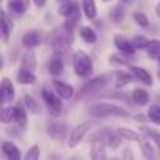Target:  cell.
I'll return each mask as SVG.
<instances>
[{"instance_id":"obj_6","label":"cell","mask_w":160,"mask_h":160,"mask_svg":"<svg viewBox=\"0 0 160 160\" xmlns=\"http://www.w3.org/2000/svg\"><path fill=\"white\" fill-rule=\"evenodd\" d=\"M46 133L50 140L63 141L69 135V126L66 122H49L46 126Z\"/></svg>"},{"instance_id":"obj_20","label":"cell","mask_w":160,"mask_h":160,"mask_svg":"<svg viewBox=\"0 0 160 160\" xmlns=\"http://www.w3.org/2000/svg\"><path fill=\"white\" fill-rule=\"evenodd\" d=\"M14 24L11 22L7 10L2 11V41L3 42H8L10 41V35H11V30H13Z\"/></svg>"},{"instance_id":"obj_42","label":"cell","mask_w":160,"mask_h":160,"mask_svg":"<svg viewBox=\"0 0 160 160\" xmlns=\"http://www.w3.org/2000/svg\"><path fill=\"white\" fill-rule=\"evenodd\" d=\"M155 14H157V16L160 18V2H158V3L155 5Z\"/></svg>"},{"instance_id":"obj_41","label":"cell","mask_w":160,"mask_h":160,"mask_svg":"<svg viewBox=\"0 0 160 160\" xmlns=\"http://www.w3.org/2000/svg\"><path fill=\"white\" fill-rule=\"evenodd\" d=\"M119 2L122 3V5H126V7H129V5H132L135 0H119Z\"/></svg>"},{"instance_id":"obj_30","label":"cell","mask_w":160,"mask_h":160,"mask_svg":"<svg viewBox=\"0 0 160 160\" xmlns=\"http://www.w3.org/2000/svg\"><path fill=\"white\" fill-rule=\"evenodd\" d=\"M146 50H148V57L151 60L160 61V39H151Z\"/></svg>"},{"instance_id":"obj_12","label":"cell","mask_w":160,"mask_h":160,"mask_svg":"<svg viewBox=\"0 0 160 160\" xmlns=\"http://www.w3.org/2000/svg\"><path fill=\"white\" fill-rule=\"evenodd\" d=\"M129 71L133 74V77L138 80V82H141L143 85H148V87H152L154 85V78H152L151 72L146 71L144 68L137 66V64H130L129 66Z\"/></svg>"},{"instance_id":"obj_17","label":"cell","mask_w":160,"mask_h":160,"mask_svg":"<svg viewBox=\"0 0 160 160\" xmlns=\"http://www.w3.org/2000/svg\"><path fill=\"white\" fill-rule=\"evenodd\" d=\"M25 104L22 102V104H18L16 107H14V122L19 126V127H22V129H27V126H28V115H27V107H24Z\"/></svg>"},{"instance_id":"obj_11","label":"cell","mask_w":160,"mask_h":160,"mask_svg":"<svg viewBox=\"0 0 160 160\" xmlns=\"http://www.w3.org/2000/svg\"><path fill=\"white\" fill-rule=\"evenodd\" d=\"M113 42H115V47L121 52V53H126V55H130V57H133L135 55V46L132 44V41H129L124 35H121V33H116L115 36H113Z\"/></svg>"},{"instance_id":"obj_15","label":"cell","mask_w":160,"mask_h":160,"mask_svg":"<svg viewBox=\"0 0 160 160\" xmlns=\"http://www.w3.org/2000/svg\"><path fill=\"white\" fill-rule=\"evenodd\" d=\"M107 144L104 140H93L91 141V151H90V157L93 160H104L107 158Z\"/></svg>"},{"instance_id":"obj_18","label":"cell","mask_w":160,"mask_h":160,"mask_svg":"<svg viewBox=\"0 0 160 160\" xmlns=\"http://www.w3.org/2000/svg\"><path fill=\"white\" fill-rule=\"evenodd\" d=\"M138 144H140V149H141V152H143V155L146 157V158H155V155H157V152H155V148L151 144V138L148 137V135H141V138L138 140Z\"/></svg>"},{"instance_id":"obj_25","label":"cell","mask_w":160,"mask_h":160,"mask_svg":"<svg viewBox=\"0 0 160 160\" xmlns=\"http://www.w3.org/2000/svg\"><path fill=\"white\" fill-rule=\"evenodd\" d=\"M121 141H122V137H121L116 130H110V132L107 133V137H105V144H107V148H110V149H113V151H116V149L121 146Z\"/></svg>"},{"instance_id":"obj_7","label":"cell","mask_w":160,"mask_h":160,"mask_svg":"<svg viewBox=\"0 0 160 160\" xmlns=\"http://www.w3.org/2000/svg\"><path fill=\"white\" fill-rule=\"evenodd\" d=\"M44 36H46V35H44L42 30L33 28V30H28V32H25V33L22 35L21 42H22V46H24L25 49H35V47H38L39 44H42Z\"/></svg>"},{"instance_id":"obj_35","label":"cell","mask_w":160,"mask_h":160,"mask_svg":"<svg viewBox=\"0 0 160 160\" xmlns=\"http://www.w3.org/2000/svg\"><path fill=\"white\" fill-rule=\"evenodd\" d=\"M132 18H133V22H135L138 27H143V28L149 27V19H148V16H146L144 13H141V11H133Z\"/></svg>"},{"instance_id":"obj_39","label":"cell","mask_w":160,"mask_h":160,"mask_svg":"<svg viewBox=\"0 0 160 160\" xmlns=\"http://www.w3.org/2000/svg\"><path fill=\"white\" fill-rule=\"evenodd\" d=\"M33 2H35V5H36L38 8H44L46 3H47V0H33Z\"/></svg>"},{"instance_id":"obj_29","label":"cell","mask_w":160,"mask_h":160,"mask_svg":"<svg viewBox=\"0 0 160 160\" xmlns=\"http://www.w3.org/2000/svg\"><path fill=\"white\" fill-rule=\"evenodd\" d=\"M124 7H126V5H122V3L119 2V3H116V5L110 10V18H112V21H113L115 24H121V22H122L124 14H126Z\"/></svg>"},{"instance_id":"obj_28","label":"cell","mask_w":160,"mask_h":160,"mask_svg":"<svg viewBox=\"0 0 160 160\" xmlns=\"http://www.w3.org/2000/svg\"><path fill=\"white\" fill-rule=\"evenodd\" d=\"M116 132H118V133L122 137V140H126V141H138V140L141 138V135H140L137 130L130 129V127H118Z\"/></svg>"},{"instance_id":"obj_26","label":"cell","mask_w":160,"mask_h":160,"mask_svg":"<svg viewBox=\"0 0 160 160\" xmlns=\"http://www.w3.org/2000/svg\"><path fill=\"white\" fill-rule=\"evenodd\" d=\"M22 102L25 104V107H27V110L30 113H33V115H39L41 113V107H39L38 101L32 94H24L22 96Z\"/></svg>"},{"instance_id":"obj_43","label":"cell","mask_w":160,"mask_h":160,"mask_svg":"<svg viewBox=\"0 0 160 160\" xmlns=\"http://www.w3.org/2000/svg\"><path fill=\"white\" fill-rule=\"evenodd\" d=\"M102 2H112V0H102Z\"/></svg>"},{"instance_id":"obj_8","label":"cell","mask_w":160,"mask_h":160,"mask_svg":"<svg viewBox=\"0 0 160 160\" xmlns=\"http://www.w3.org/2000/svg\"><path fill=\"white\" fill-rule=\"evenodd\" d=\"M52 87H53L55 93H57L63 101H71V99L74 98V94H75L74 87L69 85V83H66V82H63V80L53 78V80H52Z\"/></svg>"},{"instance_id":"obj_40","label":"cell","mask_w":160,"mask_h":160,"mask_svg":"<svg viewBox=\"0 0 160 160\" xmlns=\"http://www.w3.org/2000/svg\"><path fill=\"white\" fill-rule=\"evenodd\" d=\"M122 157H124V158H133V154L127 149V151H124V152H122Z\"/></svg>"},{"instance_id":"obj_5","label":"cell","mask_w":160,"mask_h":160,"mask_svg":"<svg viewBox=\"0 0 160 160\" xmlns=\"http://www.w3.org/2000/svg\"><path fill=\"white\" fill-rule=\"evenodd\" d=\"M90 127H91V121H83V122L77 124V126L69 132V135H68V141H66L68 148H69V149L77 148L80 143L83 141V138L87 137Z\"/></svg>"},{"instance_id":"obj_21","label":"cell","mask_w":160,"mask_h":160,"mask_svg":"<svg viewBox=\"0 0 160 160\" xmlns=\"http://www.w3.org/2000/svg\"><path fill=\"white\" fill-rule=\"evenodd\" d=\"M78 35H80V38H82V41L87 42V44H96L98 42V33L93 27H88V25L80 27Z\"/></svg>"},{"instance_id":"obj_4","label":"cell","mask_w":160,"mask_h":160,"mask_svg":"<svg viewBox=\"0 0 160 160\" xmlns=\"http://www.w3.org/2000/svg\"><path fill=\"white\" fill-rule=\"evenodd\" d=\"M41 98H42V102L46 104L49 113L52 116H60L61 115V110H63V102H61V98L50 91L49 88H42L41 90Z\"/></svg>"},{"instance_id":"obj_22","label":"cell","mask_w":160,"mask_h":160,"mask_svg":"<svg viewBox=\"0 0 160 160\" xmlns=\"http://www.w3.org/2000/svg\"><path fill=\"white\" fill-rule=\"evenodd\" d=\"M82 13L88 21H94L98 16V8L94 0H82Z\"/></svg>"},{"instance_id":"obj_13","label":"cell","mask_w":160,"mask_h":160,"mask_svg":"<svg viewBox=\"0 0 160 160\" xmlns=\"http://www.w3.org/2000/svg\"><path fill=\"white\" fill-rule=\"evenodd\" d=\"M7 10L11 11V14L22 16L30 10V0H8L7 2Z\"/></svg>"},{"instance_id":"obj_16","label":"cell","mask_w":160,"mask_h":160,"mask_svg":"<svg viewBox=\"0 0 160 160\" xmlns=\"http://www.w3.org/2000/svg\"><path fill=\"white\" fill-rule=\"evenodd\" d=\"M47 71L52 77H58L64 72V60L60 55H53L47 64Z\"/></svg>"},{"instance_id":"obj_23","label":"cell","mask_w":160,"mask_h":160,"mask_svg":"<svg viewBox=\"0 0 160 160\" xmlns=\"http://www.w3.org/2000/svg\"><path fill=\"white\" fill-rule=\"evenodd\" d=\"M132 101L137 105H148L149 101H151V96H149V93L144 88H135L132 91Z\"/></svg>"},{"instance_id":"obj_9","label":"cell","mask_w":160,"mask_h":160,"mask_svg":"<svg viewBox=\"0 0 160 160\" xmlns=\"http://www.w3.org/2000/svg\"><path fill=\"white\" fill-rule=\"evenodd\" d=\"M0 90H2V102L3 105L10 104L14 101L16 98V88L13 85V80L8 78V77H3L2 82H0Z\"/></svg>"},{"instance_id":"obj_14","label":"cell","mask_w":160,"mask_h":160,"mask_svg":"<svg viewBox=\"0 0 160 160\" xmlns=\"http://www.w3.org/2000/svg\"><path fill=\"white\" fill-rule=\"evenodd\" d=\"M2 155L8 160H19L22 157L18 144L13 143V141H7V140L2 141Z\"/></svg>"},{"instance_id":"obj_1","label":"cell","mask_w":160,"mask_h":160,"mask_svg":"<svg viewBox=\"0 0 160 160\" xmlns=\"http://www.w3.org/2000/svg\"><path fill=\"white\" fill-rule=\"evenodd\" d=\"M90 115L94 118H107V116H119V118H129L130 113L122 108L118 104L112 102H96L90 107Z\"/></svg>"},{"instance_id":"obj_33","label":"cell","mask_w":160,"mask_h":160,"mask_svg":"<svg viewBox=\"0 0 160 160\" xmlns=\"http://www.w3.org/2000/svg\"><path fill=\"white\" fill-rule=\"evenodd\" d=\"M129 57L130 55H126V53H122V55H110L108 57V63L110 64H116V66H130L132 63H130V60H129Z\"/></svg>"},{"instance_id":"obj_34","label":"cell","mask_w":160,"mask_h":160,"mask_svg":"<svg viewBox=\"0 0 160 160\" xmlns=\"http://www.w3.org/2000/svg\"><path fill=\"white\" fill-rule=\"evenodd\" d=\"M148 116H149L151 122H154L155 126L160 127V105L152 104V105L148 108Z\"/></svg>"},{"instance_id":"obj_32","label":"cell","mask_w":160,"mask_h":160,"mask_svg":"<svg viewBox=\"0 0 160 160\" xmlns=\"http://www.w3.org/2000/svg\"><path fill=\"white\" fill-rule=\"evenodd\" d=\"M0 121L3 124H11L14 121V107H8V105H3L2 110H0Z\"/></svg>"},{"instance_id":"obj_27","label":"cell","mask_w":160,"mask_h":160,"mask_svg":"<svg viewBox=\"0 0 160 160\" xmlns=\"http://www.w3.org/2000/svg\"><path fill=\"white\" fill-rule=\"evenodd\" d=\"M36 66H38V61H36V55L35 52H27L24 57H22V61H21V68H25V69H30V71H36Z\"/></svg>"},{"instance_id":"obj_19","label":"cell","mask_w":160,"mask_h":160,"mask_svg":"<svg viewBox=\"0 0 160 160\" xmlns=\"http://www.w3.org/2000/svg\"><path fill=\"white\" fill-rule=\"evenodd\" d=\"M36 80L38 78L35 75V71H30L25 68L19 69V72H18V83L19 85H35Z\"/></svg>"},{"instance_id":"obj_2","label":"cell","mask_w":160,"mask_h":160,"mask_svg":"<svg viewBox=\"0 0 160 160\" xmlns=\"http://www.w3.org/2000/svg\"><path fill=\"white\" fill-rule=\"evenodd\" d=\"M72 69L78 78H88L94 71V63L87 52L75 50V53L72 55Z\"/></svg>"},{"instance_id":"obj_10","label":"cell","mask_w":160,"mask_h":160,"mask_svg":"<svg viewBox=\"0 0 160 160\" xmlns=\"http://www.w3.org/2000/svg\"><path fill=\"white\" fill-rule=\"evenodd\" d=\"M80 10L78 8V3L77 0H66V2H63L58 8V14L63 16L64 19L68 18H80Z\"/></svg>"},{"instance_id":"obj_36","label":"cell","mask_w":160,"mask_h":160,"mask_svg":"<svg viewBox=\"0 0 160 160\" xmlns=\"http://www.w3.org/2000/svg\"><path fill=\"white\" fill-rule=\"evenodd\" d=\"M149 41L151 39H148L146 36H135L133 39H132V44L135 46V49L137 50H146L148 49V46H149Z\"/></svg>"},{"instance_id":"obj_3","label":"cell","mask_w":160,"mask_h":160,"mask_svg":"<svg viewBox=\"0 0 160 160\" xmlns=\"http://www.w3.org/2000/svg\"><path fill=\"white\" fill-rule=\"evenodd\" d=\"M108 78H110V75L104 74V75H99V77H94V78L88 80V82H87L85 85H82V88L78 90L75 99L80 101V99L90 98V96H93V94H98L101 90H104V88L108 85Z\"/></svg>"},{"instance_id":"obj_44","label":"cell","mask_w":160,"mask_h":160,"mask_svg":"<svg viewBox=\"0 0 160 160\" xmlns=\"http://www.w3.org/2000/svg\"><path fill=\"white\" fill-rule=\"evenodd\" d=\"M157 74H158V78H160V69H158V72H157Z\"/></svg>"},{"instance_id":"obj_24","label":"cell","mask_w":160,"mask_h":160,"mask_svg":"<svg viewBox=\"0 0 160 160\" xmlns=\"http://www.w3.org/2000/svg\"><path fill=\"white\" fill-rule=\"evenodd\" d=\"M115 77H116V82H115V87L116 88H122L124 85L130 83L132 80L135 78L130 71H116L115 72Z\"/></svg>"},{"instance_id":"obj_37","label":"cell","mask_w":160,"mask_h":160,"mask_svg":"<svg viewBox=\"0 0 160 160\" xmlns=\"http://www.w3.org/2000/svg\"><path fill=\"white\" fill-rule=\"evenodd\" d=\"M41 157V149H39V144H32L30 149L25 152V158L27 160H38Z\"/></svg>"},{"instance_id":"obj_38","label":"cell","mask_w":160,"mask_h":160,"mask_svg":"<svg viewBox=\"0 0 160 160\" xmlns=\"http://www.w3.org/2000/svg\"><path fill=\"white\" fill-rule=\"evenodd\" d=\"M133 119L138 121V122H146V121L149 119V116H148V115H141V113H138V115L133 116Z\"/></svg>"},{"instance_id":"obj_31","label":"cell","mask_w":160,"mask_h":160,"mask_svg":"<svg viewBox=\"0 0 160 160\" xmlns=\"http://www.w3.org/2000/svg\"><path fill=\"white\" fill-rule=\"evenodd\" d=\"M140 132H141V133H144V135H148V137L154 141V144L157 146V149L160 151V132H158V130H155L154 127L141 126V127H140Z\"/></svg>"}]
</instances>
